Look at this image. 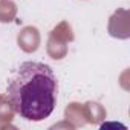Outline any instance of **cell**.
Returning a JSON list of instances; mask_svg holds the SVG:
<instances>
[{
	"instance_id": "1",
	"label": "cell",
	"mask_w": 130,
	"mask_h": 130,
	"mask_svg": "<svg viewBox=\"0 0 130 130\" xmlns=\"http://www.w3.org/2000/svg\"><path fill=\"white\" fill-rule=\"evenodd\" d=\"M58 81L51 66L40 61H25L14 71L6 87L11 109L28 121H43L57 104Z\"/></svg>"
}]
</instances>
